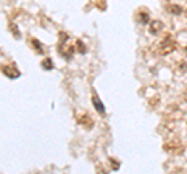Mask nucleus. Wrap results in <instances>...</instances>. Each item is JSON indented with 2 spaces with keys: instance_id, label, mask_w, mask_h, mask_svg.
I'll list each match as a JSON object with an SVG mask.
<instances>
[{
  "instance_id": "2",
  "label": "nucleus",
  "mask_w": 187,
  "mask_h": 174,
  "mask_svg": "<svg viewBox=\"0 0 187 174\" xmlns=\"http://www.w3.org/2000/svg\"><path fill=\"white\" fill-rule=\"evenodd\" d=\"M162 28H164V23L159 22V20H154V22H151V23H150V33H151V34L161 33V31H162Z\"/></svg>"
},
{
  "instance_id": "1",
  "label": "nucleus",
  "mask_w": 187,
  "mask_h": 174,
  "mask_svg": "<svg viewBox=\"0 0 187 174\" xmlns=\"http://www.w3.org/2000/svg\"><path fill=\"white\" fill-rule=\"evenodd\" d=\"M92 104H93V107H95V111L100 113V115H103L105 113V106H103V103L100 101V98H98L95 93L92 95Z\"/></svg>"
},
{
  "instance_id": "3",
  "label": "nucleus",
  "mask_w": 187,
  "mask_h": 174,
  "mask_svg": "<svg viewBox=\"0 0 187 174\" xmlns=\"http://www.w3.org/2000/svg\"><path fill=\"white\" fill-rule=\"evenodd\" d=\"M167 9H169V13H171L173 16H181V14L184 13L183 6H179V5H169Z\"/></svg>"
},
{
  "instance_id": "6",
  "label": "nucleus",
  "mask_w": 187,
  "mask_h": 174,
  "mask_svg": "<svg viewBox=\"0 0 187 174\" xmlns=\"http://www.w3.org/2000/svg\"><path fill=\"white\" fill-rule=\"evenodd\" d=\"M76 45H78V50H80L81 53H86V48H84V45H83V44H81L80 41L76 42Z\"/></svg>"
},
{
  "instance_id": "5",
  "label": "nucleus",
  "mask_w": 187,
  "mask_h": 174,
  "mask_svg": "<svg viewBox=\"0 0 187 174\" xmlns=\"http://www.w3.org/2000/svg\"><path fill=\"white\" fill-rule=\"evenodd\" d=\"M9 30H11V33L14 34V37H16V39H19V37H21V31L17 30V27H16L14 23H11V25H9Z\"/></svg>"
},
{
  "instance_id": "4",
  "label": "nucleus",
  "mask_w": 187,
  "mask_h": 174,
  "mask_svg": "<svg viewBox=\"0 0 187 174\" xmlns=\"http://www.w3.org/2000/svg\"><path fill=\"white\" fill-rule=\"evenodd\" d=\"M3 73L6 75V76H9V78H17L19 75V70H16L14 67H3Z\"/></svg>"
},
{
  "instance_id": "7",
  "label": "nucleus",
  "mask_w": 187,
  "mask_h": 174,
  "mask_svg": "<svg viewBox=\"0 0 187 174\" xmlns=\"http://www.w3.org/2000/svg\"><path fill=\"white\" fill-rule=\"evenodd\" d=\"M42 66L45 67V68H52V67H53V64H52L50 59H45V64H42Z\"/></svg>"
},
{
  "instance_id": "8",
  "label": "nucleus",
  "mask_w": 187,
  "mask_h": 174,
  "mask_svg": "<svg viewBox=\"0 0 187 174\" xmlns=\"http://www.w3.org/2000/svg\"><path fill=\"white\" fill-rule=\"evenodd\" d=\"M140 17H142V20H144V22H148V14H144V13H142Z\"/></svg>"
}]
</instances>
